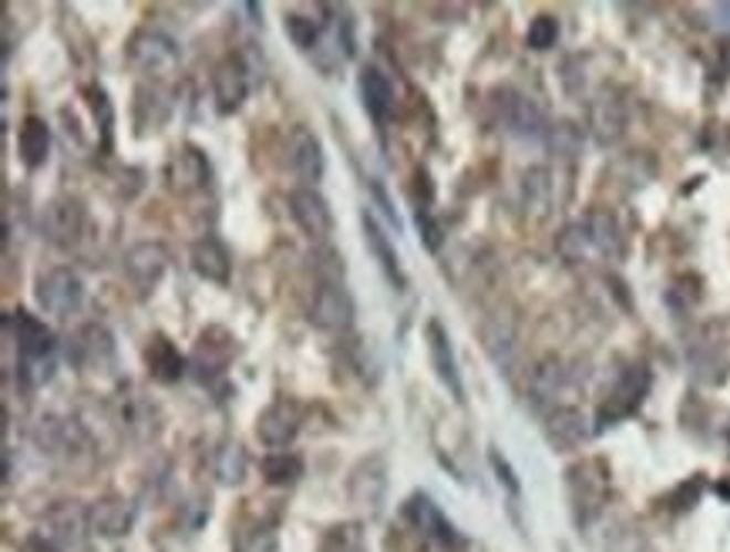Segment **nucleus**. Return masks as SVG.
Listing matches in <instances>:
<instances>
[{
  "mask_svg": "<svg viewBox=\"0 0 730 552\" xmlns=\"http://www.w3.org/2000/svg\"><path fill=\"white\" fill-rule=\"evenodd\" d=\"M88 226V209L74 196H54L41 209V232L44 240L58 250H71Z\"/></svg>",
  "mask_w": 730,
  "mask_h": 552,
  "instance_id": "obj_3",
  "label": "nucleus"
},
{
  "mask_svg": "<svg viewBox=\"0 0 730 552\" xmlns=\"http://www.w3.org/2000/svg\"><path fill=\"white\" fill-rule=\"evenodd\" d=\"M88 525L102 539H122L135 525V506L122 496H105L88 509Z\"/></svg>",
  "mask_w": 730,
  "mask_h": 552,
  "instance_id": "obj_23",
  "label": "nucleus"
},
{
  "mask_svg": "<svg viewBox=\"0 0 730 552\" xmlns=\"http://www.w3.org/2000/svg\"><path fill=\"white\" fill-rule=\"evenodd\" d=\"M626 102L619 92L606 88L596 95V102L590 105V132L599 145H616L626 135Z\"/></svg>",
  "mask_w": 730,
  "mask_h": 552,
  "instance_id": "obj_17",
  "label": "nucleus"
},
{
  "mask_svg": "<svg viewBox=\"0 0 730 552\" xmlns=\"http://www.w3.org/2000/svg\"><path fill=\"white\" fill-rule=\"evenodd\" d=\"M361 226H364V243H367L371 257L377 260V267L384 270V277H387L397 290H404V287H408V277H404L400 257H397V250H394V243H390V236L384 232V226L377 222V216H374L371 209L361 212Z\"/></svg>",
  "mask_w": 730,
  "mask_h": 552,
  "instance_id": "obj_21",
  "label": "nucleus"
},
{
  "mask_svg": "<svg viewBox=\"0 0 730 552\" xmlns=\"http://www.w3.org/2000/svg\"><path fill=\"white\" fill-rule=\"evenodd\" d=\"M263 479L277 489L293 486L296 479H303V458L296 451H273L263 458Z\"/></svg>",
  "mask_w": 730,
  "mask_h": 552,
  "instance_id": "obj_38",
  "label": "nucleus"
},
{
  "mask_svg": "<svg viewBox=\"0 0 730 552\" xmlns=\"http://www.w3.org/2000/svg\"><path fill=\"white\" fill-rule=\"evenodd\" d=\"M720 496H727V499H730V479H727V482H720Z\"/></svg>",
  "mask_w": 730,
  "mask_h": 552,
  "instance_id": "obj_50",
  "label": "nucleus"
},
{
  "mask_svg": "<svg viewBox=\"0 0 730 552\" xmlns=\"http://www.w3.org/2000/svg\"><path fill=\"white\" fill-rule=\"evenodd\" d=\"M125 273H128V280L135 283L138 293H152L161 283V277L169 273V250L161 243H155V240L135 243L125 253Z\"/></svg>",
  "mask_w": 730,
  "mask_h": 552,
  "instance_id": "obj_15",
  "label": "nucleus"
},
{
  "mask_svg": "<svg viewBox=\"0 0 730 552\" xmlns=\"http://www.w3.org/2000/svg\"><path fill=\"white\" fill-rule=\"evenodd\" d=\"M347 496L357 509L380 512L384 496H387V461L384 455H367L354 465L347 479Z\"/></svg>",
  "mask_w": 730,
  "mask_h": 552,
  "instance_id": "obj_12",
  "label": "nucleus"
},
{
  "mask_svg": "<svg viewBox=\"0 0 730 552\" xmlns=\"http://www.w3.org/2000/svg\"><path fill=\"white\" fill-rule=\"evenodd\" d=\"M492 468H496V476H499V482L509 489V492H519V479H515V471H512V465L499 455V448H492Z\"/></svg>",
  "mask_w": 730,
  "mask_h": 552,
  "instance_id": "obj_47",
  "label": "nucleus"
},
{
  "mask_svg": "<svg viewBox=\"0 0 730 552\" xmlns=\"http://www.w3.org/2000/svg\"><path fill=\"white\" fill-rule=\"evenodd\" d=\"M492 108H496L499 125H502L505 132H512V135H522V138H525V135H542V132H549V128H545V112L539 108V102L529 98V95H522V92H515V88L496 92Z\"/></svg>",
  "mask_w": 730,
  "mask_h": 552,
  "instance_id": "obj_10",
  "label": "nucleus"
},
{
  "mask_svg": "<svg viewBox=\"0 0 730 552\" xmlns=\"http://www.w3.org/2000/svg\"><path fill=\"white\" fill-rule=\"evenodd\" d=\"M182 61L179 44L166 34V31H155V28H142L132 34L128 41V64L138 67L142 74H173Z\"/></svg>",
  "mask_w": 730,
  "mask_h": 552,
  "instance_id": "obj_5",
  "label": "nucleus"
},
{
  "mask_svg": "<svg viewBox=\"0 0 730 552\" xmlns=\"http://www.w3.org/2000/svg\"><path fill=\"white\" fill-rule=\"evenodd\" d=\"M565 381H570V371H565V364H562L559 357H542V361L532 367V377H529L532 405H539V408L552 405L559 394H562Z\"/></svg>",
  "mask_w": 730,
  "mask_h": 552,
  "instance_id": "obj_31",
  "label": "nucleus"
},
{
  "mask_svg": "<svg viewBox=\"0 0 730 552\" xmlns=\"http://www.w3.org/2000/svg\"><path fill=\"white\" fill-rule=\"evenodd\" d=\"M583 222L590 229L596 257H609V260L623 257V229H619V222L609 209H593V212H586Z\"/></svg>",
  "mask_w": 730,
  "mask_h": 552,
  "instance_id": "obj_32",
  "label": "nucleus"
},
{
  "mask_svg": "<svg viewBox=\"0 0 730 552\" xmlns=\"http://www.w3.org/2000/svg\"><path fill=\"white\" fill-rule=\"evenodd\" d=\"M38 306L51 317H71L85 303V280H81L71 267H54L38 277L34 283Z\"/></svg>",
  "mask_w": 730,
  "mask_h": 552,
  "instance_id": "obj_4",
  "label": "nucleus"
},
{
  "mask_svg": "<svg viewBox=\"0 0 730 552\" xmlns=\"http://www.w3.org/2000/svg\"><path fill=\"white\" fill-rule=\"evenodd\" d=\"M18 155L28 169H41L51 155V128L41 115H28L18 128Z\"/></svg>",
  "mask_w": 730,
  "mask_h": 552,
  "instance_id": "obj_30",
  "label": "nucleus"
},
{
  "mask_svg": "<svg viewBox=\"0 0 730 552\" xmlns=\"http://www.w3.org/2000/svg\"><path fill=\"white\" fill-rule=\"evenodd\" d=\"M145 367H148L152 381L176 384L186 374V357L179 354V347L166 334H155L145 347Z\"/></svg>",
  "mask_w": 730,
  "mask_h": 552,
  "instance_id": "obj_27",
  "label": "nucleus"
},
{
  "mask_svg": "<svg viewBox=\"0 0 730 552\" xmlns=\"http://www.w3.org/2000/svg\"><path fill=\"white\" fill-rule=\"evenodd\" d=\"M713 18H717L720 28L730 31V0H727V4H717V8H713Z\"/></svg>",
  "mask_w": 730,
  "mask_h": 552,
  "instance_id": "obj_49",
  "label": "nucleus"
},
{
  "mask_svg": "<svg viewBox=\"0 0 730 552\" xmlns=\"http://www.w3.org/2000/svg\"><path fill=\"white\" fill-rule=\"evenodd\" d=\"M290 216L293 222L300 226L303 236H310V240H327V236L334 232V209L331 202L323 199L316 189L310 186H300L290 192Z\"/></svg>",
  "mask_w": 730,
  "mask_h": 552,
  "instance_id": "obj_13",
  "label": "nucleus"
},
{
  "mask_svg": "<svg viewBox=\"0 0 730 552\" xmlns=\"http://www.w3.org/2000/svg\"><path fill=\"white\" fill-rule=\"evenodd\" d=\"M64 357L71 367L85 371V374L108 371L115 364V337L105 324H85L67 337Z\"/></svg>",
  "mask_w": 730,
  "mask_h": 552,
  "instance_id": "obj_6",
  "label": "nucleus"
},
{
  "mask_svg": "<svg viewBox=\"0 0 730 552\" xmlns=\"http://www.w3.org/2000/svg\"><path fill=\"white\" fill-rule=\"evenodd\" d=\"M727 441H730V425H727Z\"/></svg>",
  "mask_w": 730,
  "mask_h": 552,
  "instance_id": "obj_51",
  "label": "nucleus"
},
{
  "mask_svg": "<svg viewBox=\"0 0 730 552\" xmlns=\"http://www.w3.org/2000/svg\"><path fill=\"white\" fill-rule=\"evenodd\" d=\"M418 229H421L425 247H428L431 253H438V250H441V226L435 222V216H431L428 206H418Z\"/></svg>",
  "mask_w": 730,
  "mask_h": 552,
  "instance_id": "obj_45",
  "label": "nucleus"
},
{
  "mask_svg": "<svg viewBox=\"0 0 730 552\" xmlns=\"http://www.w3.org/2000/svg\"><path fill=\"white\" fill-rule=\"evenodd\" d=\"M552 202H555L552 173H549L545 166H532V169L522 176V212H525L532 222H542V219L552 212Z\"/></svg>",
  "mask_w": 730,
  "mask_h": 552,
  "instance_id": "obj_28",
  "label": "nucleus"
},
{
  "mask_svg": "<svg viewBox=\"0 0 730 552\" xmlns=\"http://www.w3.org/2000/svg\"><path fill=\"white\" fill-rule=\"evenodd\" d=\"M166 179H169V189L179 192V196H189V192H199L206 183H209V159L206 152L196 148V145H182L169 166H166Z\"/></svg>",
  "mask_w": 730,
  "mask_h": 552,
  "instance_id": "obj_18",
  "label": "nucleus"
},
{
  "mask_svg": "<svg viewBox=\"0 0 730 552\" xmlns=\"http://www.w3.org/2000/svg\"><path fill=\"white\" fill-rule=\"evenodd\" d=\"M361 102H364V112L380 125L394 105V88L387 82V74L380 67H364L361 71Z\"/></svg>",
  "mask_w": 730,
  "mask_h": 552,
  "instance_id": "obj_33",
  "label": "nucleus"
},
{
  "mask_svg": "<svg viewBox=\"0 0 730 552\" xmlns=\"http://www.w3.org/2000/svg\"><path fill=\"white\" fill-rule=\"evenodd\" d=\"M545 438L559 451H573L590 438V421L580 408H552L545 418Z\"/></svg>",
  "mask_w": 730,
  "mask_h": 552,
  "instance_id": "obj_25",
  "label": "nucleus"
},
{
  "mask_svg": "<svg viewBox=\"0 0 730 552\" xmlns=\"http://www.w3.org/2000/svg\"><path fill=\"white\" fill-rule=\"evenodd\" d=\"M700 492H703V479L700 476H693L690 482H684L674 496H670V506L677 509V512H684V509H690V506H697V499H700Z\"/></svg>",
  "mask_w": 730,
  "mask_h": 552,
  "instance_id": "obj_46",
  "label": "nucleus"
},
{
  "mask_svg": "<svg viewBox=\"0 0 730 552\" xmlns=\"http://www.w3.org/2000/svg\"><path fill=\"white\" fill-rule=\"evenodd\" d=\"M173 115V102L169 92L161 85H138L135 88V125L138 132H158Z\"/></svg>",
  "mask_w": 730,
  "mask_h": 552,
  "instance_id": "obj_29",
  "label": "nucleus"
},
{
  "mask_svg": "<svg viewBox=\"0 0 730 552\" xmlns=\"http://www.w3.org/2000/svg\"><path fill=\"white\" fill-rule=\"evenodd\" d=\"M250 95V71L239 58H222L212 71V98H216V112L219 115H232L242 108Z\"/></svg>",
  "mask_w": 730,
  "mask_h": 552,
  "instance_id": "obj_14",
  "label": "nucleus"
},
{
  "mask_svg": "<svg viewBox=\"0 0 730 552\" xmlns=\"http://www.w3.org/2000/svg\"><path fill=\"white\" fill-rule=\"evenodd\" d=\"M8 334L18 344L21 371L31 384H44L51 377V357H54V334L51 327L34 317L31 310H14L8 317Z\"/></svg>",
  "mask_w": 730,
  "mask_h": 552,
  "instance_id": "obj_1",
  "label": "nucleus"
},
{
  "mask_svg": "<svg viewBox=\"0 0 730 552\" xmlns=\"http://www.w3.org/2000/svg\"><path fill=\"white\" fill-rule=\"evenodd\" d=\"M28 552H61L48 535H34L31 542H28Z\"/></svg>",
  "mask_w": 730,
  "mask_h": 552,
  "instance_id": "obj_48",
  "label": "nucleus"
},
{
  "mask_svg": "<svg viewBox=\"0 0 730 552\" xmlns=\"http://www.w3.org/2000/svg\"><path fill=\"white\" fill-rule=\"evenodd\" d=\"M404 515H408V522L418 529V532H425L428 539H438V542H445V545H458L461 539H458V532H455V525L445 519V512L435 506V499L431 496H425V492H418V496H411L408 502H404Z\"/></svg>",
  "mask_w": 730,
  "mask_h": 552,
  "instance_id": "obj_24",
  "label": "nucleus"
},
{
  "mask_svg": "<svg viewBox=\"0 0 730 552\" xmlns=\"http://www.w3.org/2000/svg\"><path fill=\"white\" fill-rule=\"evenodd\" d=\"M555 253L565 260V263H586L596 250H593V240H590V229H586V222L580 219V222H570L562 232H559V240H555Z\"/></svg>",
  "mask_w": 730,
  "mask_h": 552,
  "instance_id": "obj_35",
  "label": "nucleus"
},
{
  "mask_svg": "<svg viewBox=\"0 0 730 552\" xmlns=\"http://www.w3.org/2000/svg\"><path fill=\"white\" fill-rule=\"evenodd\" d=\"M44 535L58 545V549H77L81 539H85V532L92 529L88 525V512L81 509L77 502H58L48 519H44Z\"/></svg>",
  "mask_w": 730,
  "mask_h": 552,
  "instance_id": "obj_22",
  "label": "nucleus"
},
{
  "mask_svg": "<svg viewBox=\"0 0 730 552\" xmlns=\"http://www.w3.org/2000/svg\"><path fill=\"white\" fill-rule=\"evenodd\" d=\"M112 412H115V421L118 428L132 438V441H152L158 431H161V412L158 405L142 394L138 387H122L112 402Z\"/></svg>",
  "mask_w": 730,
  "mask_h": 552,
  "instance_id": "obj_8",
  "label": "nucleus"
},
{
  "mask_svg": "<svg viewBox=\"0 0 730 552\" xmlns=\"http://www.w3.org/2000/svg\"><path fill=\"white\" fill-rule=\"evenodd\" d=\"M85 98H88V105H92V115H95L98 128H102V142H105V148H112L115 108H112V98H108V92H105L102 85H88V88H85Z\"/></svg>",
  "mask_w": 730,
  "mask_h": 552,
  "instance_id": "obj_41",
  "label": "nucleus"
},
{
  "mask_svg": "<svg viewBox=\"0 0 730 552\" xmlns=\"http://www.w3.org/2000/svg\"><path fill=\"white\" fill-rule=\"evenodd\" d=\"M525 41H529L532 51H549V48H555V41H559V21H555L552 14H539V18L529 24Z\"/></svg>",
  "mask_w": 730,
  "mask_h": 552,
  "instance_id": "obj_43",
  "label": "nucleus"
},
{
  "mask_svg": "<svg viewBox=\"0 0 730 552\" xmlns=\"http://www.w3.org/2000/svg\"><path fill=\"white\" fill-rule=\"evenodd\" d=\"M320 552H367V535L357 522H341L327 529L320 542Z\"/></svg>",
  "mask_w": 730,
  "mask_h": 552,
  "instance_id": "obj_39",
  "label": "nucleus"
},
{
  "mask_svg": "<svg viewBox=\"0 0 730 552\" xmlns=\"http://www.w3.org/2000/svg\"><path fill=\"white\" fill-rule=\"evenodd\" d=\"M425 341H428V354H431V367H435L438 381L451 390L455 402H461V398H465V387H461V374H458V361H455L451 337H448V331L441 327V321H428Z\"/></svg>",
  "mask_w": 730,
  "mask_h": 552,
  "instance_id": "obj_20",
  "label": "nucleus"
},
{
  "mask_svg": "<svg viewBox=\"0 0 730 552\" xmlns=\"http://www.w3.org/2000/svg\"><path fill=\"white\" fill-rule=\"evenodd\" d=\"M34 441L51 458H77L92 448L85 428H81L77 421H64V418H44L34 431Z\"/></svg>",
  "mask_w": 730,
  "mask_h": 552,
  "instance_id": "obj_16",
  "label": "nucleus"
},
{
  "mask_svg": "<svg viewBox=\"0 0 730 552\" xmlns=\"http://www.w3.org/2000/svg\"><path fill=\"white\" fill-rule=\"evenodd\" d=\"M545 142L555 155H562V159H576L583 148V132L573 122H559L545 132Z\"/></svg>",
  "mask_w": 730,
  "mask_h": 552,
  "instance_id": "obj_40",
  "label": "nucleus"
},
{
  "mask_svg": "<svg viewBox=\"0 0 730 552\" xmlns=\"http://www.w3.org/2000/svg\"><path fill=\"white\" fill-rule=\"evenodd\" d=\"M354 296L341 287V283H327L323 280L316 290H313V300L306 306V321L316 327V331H327V334H344L354 327Z\"/></svg>",
  "mask_w": 730,
  "mask_h": 552,
  "instance_id": "obj_7",
  "label": "nucleus"
},
{
  "mask_svg": "<svg viewBox=\"0 0 730 552\" xmlns=\"http://www.w3.org/2000/svg\"><path fill=\"white\" fill-rule=\"evenodd\" d=\"M646 390H650V371H646L643 364L626 367V371L619 374L616 387L609 390V398L603 402L599 415H596V428L603 431V428H609V425H616V421L636 415V408H639L643 398H646Z\"/></svg>",
  "mask_w": 730,
  "mask_h": 552,
  "instance_id": "obj_9",
  "label": "nucleus"
},
{
  "mask_svg": "<svg viewBox=\"0 0 730 552\" xmlns=\"http://www.w3.org/2000/svg\"><path fill=\"white\" fill-rule=\"evenodd\" d=\"M697 300H700V280H697V277H680V280H674V287H670V293H667V303H670V306L690 310Z\"/></svg>",
  "mask_w": 730,
  "mask_h": 552,
  "instance_id": "obj_44",
  "label": "nucleus"
},
{
  "mask_svg": "<svg viewBox=\"0 0 730 552\" xmlns=\"http://www.w3.org/2000/svg\"><path fill=\"white\" fill-rule=\"evenodd\" d=\"M290 169L310 189L323 179V169H327V155H323V145H320V138L310 128H293V135H290Z\"/></svg>",
  "mask_w": 730,
  "mask_h": 552,
  "instance_id": "obj_19",
  "label": "nucleus"
},
{
  "mask_svg": "<svg viewBox=\"0 0 730 552\" xmlns=\"http://www.w3.org/2000/svg\"><path fill=\"white\" fill-rule=\"evenodd\" d=\"M286 38L300 48V51H313L320 44V21L306 18V14H286L283 18Z\"/></svg>",
  "mask_w": 730,
  "mask_h": 552,
  "instance_id": "obj_42",
  "label": "nucleus"
},
{
  "mask_svg": "<svg viewBox=\"0 0 730 552\" xmlns=\"http://www.w3.org/2000/svg\"><path fill=\"white\" fill-rule=\"evenodd\" d=\"M212 337H216V331H206V334L199 337L196 357H192V367L199 371L202 381H206V371H209V374H222V367H226L229 357H232V337H226L222 344H216Z\"/></svg>",
  "mask_w": 730,
  "mask_h": 552,
  "instance_id": "obj_37",
  "label": "nucleus"
},
{
  "mask_svg": "<svg viewBox=\"0 0 730 552\" xmlns=\"http://www.w3.org/2000/svg\"><path fill=\"white\" fill-rule=\"evenodd\" d=\"M247 468H250V458L239 441H222L219 451L212 455V471L222 486H239L242 479H247Z\"/></svg>",
  "mask_w": 730,
  "mask_h": 552,
  "instance_id": "obj_34",
  "label": "nucleus"
},
{
  "mask_svg": "<svg viewBox=\"0 0 730 552\" xmlns=\"http://www.w3.org/2000/svg\"><path fill=\"white\" fill-rule=\"evenodd\" d=\"M565 489H570L576 522L586 525L603 512V506L609 499V471L599 458L580 461V465H573L570 471H565Z\"/></svg>",
  "mask_w": 730,
  "mask_h": 552,
  "instance_id": "obj_2",
  "label": "nucleus"
},
{
  "mask_svg": "<svg viewBox=\"0 0 730 552\" xmlns=\"http://www.w3.org/2000/svg\"><path fill=\"white\" fill-rule=\"evenodd\" d=\"M300 428H303V405L293 398H277L257 418V435L273 451H283L286 445H293Z\"/></svg>",
  "mask_w": 730,
  "mask_h": 552,
  "instance_id": "obj_11",
  "label": "nucleus"
},
{
  "mask_svg": "<svg viewBox=\"0 0 730 552\" xmlns=\"http://www.w3.org/2000/svg\"><path fill=\"white\" fill-rule=\"evenodd\" d=\"M192 270L209 280V283H229L232 277V257L226 250V243L219 236H202V240L192 243Z\"/></svg>",
  "mask_w": 730,
  "mask_h": 552,
  "instance_id": "obj_26",
  "label": "nucleus"
},
{
  "mask_svg": "<svg viewBox=\"0 0 730 552\" xmlns=\"http://www.w3.org/2000/svg\"><path fill=\"white\" fill-rule=\"evenodd\" d=\"M481 341H484V351H489L499 364L509 361L515 351V321L505 317V313H496V317L481 327Z\"/></svg>",
  "mask_w": 730,
  "mask_h": 552,
  "instance_id": "obj_36",
  "label": "nucleus"
}]
</instances>
